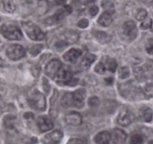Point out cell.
<instances>
[{
  "mask_svg": "<svg viewBox=\"0 0 153 144\" xmlns=\"http://www.w3.org/2000/svg\"><path fill=\"white\" fill-rule=\"evenodd\" d=\"M56 81L59 85H68L73 79V73L69 66H62L55 77Z\"/></svg>",
  "mask_w": 153,
  "mask_h": 144,
  "instance_id": "obj_3",
  "label": "cell"
},
{
  "mask_svg": "<svg viewBox=\"0 0 153 144\" xmlns=\"http://www.w3.org/2000/svg\"><path fill=\"white\" fill-rule=\"evenodd\" d=\"M67 144H83V143L79 139H71L68 142Z\"/></svg>",
  "mask_w": 153,
  "mask_h": 144,
  "instance_id": "obj_42",
  "label": "cell"
},
{
  "mask_svg": "<svg viewBox=\"0 0 153 144\" xmlns=\"http://www.w3.org/2000/svg\"><path fill=\"white\" fill-rule=\"evenodd\" d=\"M106 67L104 65V64L103 62H99L95 65V71L96 73L99 74H104L106 71Z\"/></svg>",
  "mask_w": 153,
  "mask_h": 144,
  "instance_id": "obj_33",
  "label": "cell"
},
{
  "mask_svg": "<svg viewBox=\"0 0 153 144\" xmlns=\"http://www.w3.org/2000/svg\"><path fill=\"white\" fill-rule=\"evenodd\" d=\"M88 104H89L90 107H95L99 104V99H98V97L93 96L92 98H90L88 101Z\"/></svg>",
  "mask_w": 153,
  "mask_h": 144,
  "instance_id": "obj_35",
  "label": "cell"
},
{
  "mask_svg": "<svg viewBox=\"0 0 153 144\" xmlns=\"http://www.w3.org/2000/svg\"><path fill=\"white\" fill-rule=\"evenodd\" d=\"M42 48H43V45H33V46L31 48L29 52H30L31 55L33 56H37L38 54H39V53L42 51Z\"/></svg>",
  "mask_w": 153,
  "mask_h": 144,
  "instance_id": "obj_31",
  "label": "cell"
},
{
  "mask_svg": "<svg viewBox=\"0 0 153 144\" xmlns=\"http://www.w3.org/2000/svg\"><path fill=\"white\" fill-rule=\"evenodd\" d=\"M77 26H79L81 29H84V28H86L88 26H89V20L87 19H82L77 23Z\"/></svg>",
  "mask_w": 153,
  "mask_h": 144,
  "instance_id": "obj_38",
  "label": "cell"
},
{
  "mask_svg": "<svg viewBox=\"0 0 153 144\" xmlns=\"http://www.w3.org/2000/svg\"><path fill=\"white\" fill-rule=\"evenodd\" d=\"M96 0H85L84 1V5H89L91 4L94 3Z\"/></svg>",
  "mask_w": 153,
  "mask_h": 144,
  "instance_id": "obj_46",
  "label": "cell"
},
{
  "mask_svg": "<svg viewBox=\"0 0 153 144\" xmlns=\"http://www.w3.org/2000/svg\"><path fill=\"white\" fill-rule=\"evenodd\" d=\"M37 125L41 132H46L53 128V123L50 118L46 116L39 117L37 120Z\"/></svg>",
  "mask_w": 153,
  "mask_h": 144,
  "instance_id": "obj_12",
  "label": "cell"
},
{
  "mask_svg": "<svg viewBox=\"0 0 153 144\" xmlns=\"http://www.w3.org/2000/svg\"><path fill=\"white\" fill-rule=\"evenodd\" d=\"M65 10L68 14H71L72 12V8L69 5H65Z\"/></svg>",
  "mask_w": 153,
  "mask_h": 144,
  "instance_id": "obj_45",
  "label": "cell"
},
{
  "mask_svg": "<svg viewBox=\"0 0 153 144\" xmlns=\"http://www.w3.org/2000/svg\"><path fill=\"white\" fill-rule=\"evenodd\" d=\"M123 32L126 36L134 39L137 33L136 24L133 20H128L123 25Z\"/></svg>",
  "mask_w": 153,
  "mask_h": 144,
  "instance_id": "obj_14",
  "label": "cell"
},
{
  "mask_svg": "<svg viewBox=\"0 0 153 144\" xmlns=\"http://www.w3.org/2000/svg\"><path fill=\"white\" fill-rule=\"evenodd\" d=\"M7 56L11 60L17 61L25 56L26 51L24 48L19 45H13L8 47L6 50Z\"/></svg>",
  "mask_w": 153,
  "mask_h": 144,
  "instance_id": "obj_6",
  "label": "cell"
},
{
  "mask_svg": "<svg viewBox=\"0 0 153 144\" xmlns=\"http://www.w3.org/2000/svg\"><path fill=\"white\" fill-rule=\"evenodd\" d=\"M62 67V62L58 59H53L48 63L45 68V74L51 79H55L57 73Z\"/></svg>",
  "mask_w": 153,
  "mask_h": 144,
  "instance_id": "obj_8",
  "label": "cell"
},
{
  "mask_svg": "<svg viewBox=\"0 0 153 144\" xmlns=\"http://www.w3.org/2000/svg\"><path fill=\"white\" fill-rule=\"evenodd\" d=\"M113 139L114 140V141L116 143H123L126 140V138H127V134L123 131L121 129H114L113 132Z\"/></svg>",
  "mask_w": 153,
  "mask_h": 144,
  "instance_id": "obj_19",
  "label": "cell"
},
{
  "mask_svg": "<svg viewBox=\"0 0 153 144\" xmlns=\"http://www.w3.org/2000/svg\"><path fill=\"white\" fill-rule=\"evenodd\" d=\"M54 2L57 5H63L65 4L66 0H54Z\"/></svg>",
  "mask_w": 153,
  "mask_h": 144,
  "instance_id": "obj_43",
  "label": "cell"
},
{
  "mask_svg": "<svg viewBox=\"0 0 153 144\" xmlns=\"http://www.w3.org/2000/svg\"><path fill=\"white\" fill-rule=\"evenodd\" d=\"M32 73L35 77H38L41 74V71H42V68H41V66L38 65H35L32 67Z\"/></svg>",
  "mask_w": 153,
  "mask_h": 144,
  "instance_id": "obj_34",
  "label": "cell"
},
{
  "mask_svg": "<svg viewBox=\"0 0 153 144\" xmlns=\"http://www.w3.org/2000/svg\"><path fill=\"white\" fill-rule=\"evenodd\" d=\"M78 1H79V0H78Z\"/></svg>",
  "mask_w": 153,
  "mask_h": 144,
  "instance_id": "obj_50",
  "label": "cell"
},
{
  "mask_svg": "<svg viewBox=\"0 0 153 144\" xmlns=\"http://www.w3.org/2000/svg\"><path fill=\"white\" fill-rule=\"evenodd\" d=\"M31 106L37 111H43L46 108V99L41 92L35 91L29 99Z\"/></svg>",
  "mask_w": 153,
  "mask_h": 144,
  "instance_id": "obj_4",
  "label": "cell"
},
{
  "mask_svg": "<svg viewBox=\"0 0 153 144\" xmlns=\"http://www.w3.org/2000/svg\"><path fill=\"white\" fill-rule=\"evenodd\" d=\"M95 141L96 144H117L108 131H102L95 136Z\"/></svg>",
  "mask_w": 153,
  "mask_h": 144,
  "instance_id": "obj_13",
  "label": "cell"
},
{
  "mask_svg": "<svg viewBox=\"0 0 153 144\" xmlns=\"http://www.w3.org/2000/svg\"><path fill=\"white\" fill-rule=\"evenodd\" d=\"M73 95V104L77 108H81L84 105L86 92L84 89H79L72 93Z\"/></svg>",
  "mask_w": 153,
  "mask_h": 144,
  "instance_id": "obj_11",
  "label": "cell"
},
{
  "mask_svg": "<svg viewBox=\"0 0 153 144\" xmlns=\"http://www.w3.org/2000/svg\"><path fill=\"white\" fill-rule=\"evenodd\" d=\"M61 104L64 107H68L73 105V95H72V93L67 92V93L65 94L61 100Z\"/></svg>",
  "mask_w": 153,
  "mask_h": 144,
  "instance_id": "obj_24",
  "label": "cell"
},
{
  "mask_svg": "<svg viewBox=\"0 0 153 144\" xmlns=\"http://www.w3.org/2000/svg\"><path fill=\"white\" fill-rule=\"evenodd\" d=\"M4 65V62L2 61V59H0V67H2Z\"/></svg>",
  "mask_w": 153,
  "mask_h": 144,
  "instance_id": "obj_48",
  "label": "cell"
},
{
  "mask_svg": "<svg viewBox=\"0 0 153 144\" xmlns=\"http://www.w3.org/2000/svg\"><path fill=\"white\" fill-rule=\"evenodd\" d=\"M139 117L141 121L144 122H150L153 117V111L149 107H141L139 111Z\"/></svg>",
  "mask_w": 153,
  "mask_h": 144,
  "instance_id": "obj_17",
  "label": "cell"
},
{
  "mask_svg": "<svg viewBox=\"0 0 153 144\" xmlns=\"http://www.w3.org/2000/svg\"><path fill=\"white\" fill-rule=\"evenodd\" d=\"M2 5L5 11L13 13L16 9L15 4L13 0H2Z\"/></svg>",
  "mask_w": 153,
  "mask_h": 144,
  "instance_id": "obj_25",
  "label": "cell"
},
{
  "mask_svg": "<svg viewBox=\"0 0 153 144\" xmlns=\"http://www.w3.org/2000/svg\"><path fill=\"white\" fill-rule=\"evenodd\" d=\"M15 117L12 115H8L4 118V125L7 128H13L14 125Z\"/></svg>",
  "mask_w": 153,
  "mask_h": 144,
  "instance_id": "obj_28",
  "label": "cell"
},
{
  "mask_svg": "<svg viewBox=\"0 0 153 144\" xmlns=\"http://www.w3.org/2000/svg\"><path fill=\"white\" fill-rule=\"evenodd\" d=\"M113 19H112L111 14H108L107 12H104L98 18V22L101 26H104V27H107L111 24Z\"/></svg>",
  "mask_w": 153,
  "mask_h": 144,
  "instance_id": "obj_22",
  "label": "cell"
},
{
  "mask_svg": "<svg viewBox=\"0 0 153 144\" xmlns=\"http://www.w3.org/2000/svg\"><path fill=\"white\" fill-rule=\"evenodd\" d=\"M152 19L148 18L147 20H144L140 25V28L142 29H148L152 27Z\"/></svg>",
  "mask_w": 153,
  "mask_h": 144,
  "instance_id": "obj_36",
  "label": "cell"
},
{
  "mask_svg": "<svg viewBox=\"0 0 153 144\" xmlns=\"http://www.w3.org/2000/svg\"><path fill=\"white\" fill-rule=\"evenodd\" d=\"M102 6L104 9V12H107L110 14H114L115 8L113 4L110 1H104L102 3Z\"/></svg>",
  "mask_w": 153,
  "mask_h": 144,
  "instance_id": "obj_27",
  "label": "cell"
},
{
  "mask_svg": "<svg viewBox=\"0 0 153 144\" xmlns=\"http://www.w3.org/2000/svg\"><path fill=\"white\" fill-rule=\"evenodd\" d=\"M24 117L26 119H30V118H33L34 116L32 113H26L24 114Z\"/></svg>",
  "mask_w": 153,
  "mask_h": 144,
  "instance_id": "obj_47",
  "label": "cell"
},
{
  "mask_svg": "<svg viewBox=\"0 0 153 144\" xmlns=\"http://www.w3.org/2000/svg\"><path fill=\"white\" fill-rule=\"evenodd\" d=\"M63 134L60 131L56 130L45 135L43 138L44 144H59L62 139Z\"/></svg>",
  "mask_w": 153,
  "mask_h": 144,
  "instance_id": "obj_10",
  "label": "cell"
},
{
  "mask_svg": "<svg viewBox=\"0 0 153 144\" xmlns=\"http://www.w3.org/2000/svg\"><path fill=\"white\" fill-rule=\"evenodd\" d=\"M146 49L147 52L149 53H153V39H149L147 42L146 45Z\"/></svg>",
  "mask_w": 153,
  "mask_h": 144,
  "instance_id": "obj_37",
  "label": "cell"
},
{
  "mask_svg": "<svg viewBox=\"0 0 153 144\" xmlns=\"http://www.w3.org/2000/svg\"><path fill=\"white\" fill-rule=\"evenodd\" d=\"M43 86H44V89H45V92H46V93H48L50 91V85L49 83H48V81L46 80V79H44Z\"/></svg>",
  "mask_w": 153,
  "mask_h": 144,
  "instance_id": "obj_41",
  "label": "cell"
},
{
  "mask_svg": "<svg viewBox=\"0 0 153 144\" xmlns=\"http://www.w3.org/2000/svg\"><path fill=\"white\" fill-rule=\"evenodd\" d=\"M79 39L78 33L72 29H65L61 33L60 40L64 42L67 45L74 44Z\"/></svg>",
  "mask_w": 153,
  "mask_h": 144,
  "instance_id": "obj_9",
  "label": "cell"
},
{
  "mask_svg": "<svg viewBox=\"0 0 153 144\" xmlns=\"http://www.w3.org/2000/svg\"><path fill=\"white\" fill-rule=\"evenodd\" d=\"M29 5L35 15H42L48 11V3L46 0H29Z\"/></svg>",
  "mask_w": 153,
  "mask_h": 144,
  "instance_id": "obj_5",
  "label": "cell"
},
{
  "mask_svg": "<svg viewBox=\"0 0 153 144\" xmlns=\"http://www.w3.org/2000/svg\"><path fill=\"white\" fill-rule=\"evenodd\" d=\"M66 11L65 9H59L56 11L53 17H49L47 22H49L50 24H53V23H56L57 22H59L65 18L66 15Z\"/></svg>",
  "mask_w": 153,
  "mask_h": 144,
  "instance_id": "obj_18",
  "label": "cell"
},
{
  "mask_svg": "<svg viewBox=\"0 0 153 144\" xmlns=\"http://www.w3.org/2000/svg\"><path fill=\"white\" fill-rule=\"evenodd\" d=\"M98 11H99V9H98V7L95 6V5H93V6H92L89 8V13L92 17H95V16L98 14Z\"/></svg>",
  "mask_w": 153,
  "mask_h": 144,
  "instance_id": "obj_39",
  "label": "cell"
},
{
  "mask_svg": "<svg viewBox=\"0 0 153 144\" xmlns=\"http://www.w3.org/2000/svg\"><path fill=\"white\" fill-rule=\"evenodd\" d=\"M22 26L26 35L33 41H42L46 38V35L38 26L32 22H23Z\"/></svg>",
  "mask_w": 153,
  "mask_h": 144,
  "instance_id": "obj_1",
  "label": "cell"
},
{
  "mask_svg": "<svg viewBox=\"0 0 153 144\" xmlns=\"http://www.w3.org/2000/svg\"><path fill=\"white\" fill-rule=\"evenodd\" d=\"M134 74L135 77L138 80H143L146 78V74L144 72L143 69L141 67H134L133 69Z\"/></svg>",
  "mask_w": 153,
  "mask_h": 144,
  "instance_id": "obj_26",
  "label": "cell"
},
{
  "mask_svg": "<svg viewBox=\"0 0 153 144\" xmlns=\"http://www.w3.org/2000/svg\"><path fill=\"white\" fill-rule=\"evenodd\" d=\"M143 142V137L140 134H134L130 140V144H142Z\"/></svg>",
  "mask_w": 153,
  "mask_h": 144,
  "instance_id": "obj_30",
  "label": "cell"
},
{
  "mask_svg": "<svg viewBox=\"0 0 153 144\" xmlns=\"http://www.w3.org/2000/svg\"><path fill=\"white\" fill-rule=\"evenodd\" d=\"M145 92L147 95H153V86L152 85H147L145 87Z\"/></svg>",
  "mask_w": 153,
  "mask_h": 144,
  "instance_id": "obj_40",
  "label": "cell"
},
{
  "mask_svg": "<svg viewBox=\"0 0 153 144\" xmlns=\"http://www.w3.org/2000/svg\"><path fill=\"white\" fill-rule=\"evenodd\" d=\"M147 17V11L145 9H141L138 10L137 13L136 14V18L137 20H139V21H143V20H145Z\"/></svg>",
  "mask_w": 153,
  "mask_h": 144,
  "instance_id": "obj_32",
  "label": "cell"
},
{
  "mask_svg": "<svg viewBox=\"0 0 153 144\" xmlns=\"http://www.w3.org/2000/svg\"><path fill=\"white\" fill-rule=\"evenodd\" d=\"M65 121L69 125L78 126L83 122V117L79 113L71 112L65 116Z\"/></svg>",
  "mask_w": 153,
  "mask_h": 144,
  "instance_id": "obj_15",
  "label": "cell"
},
{
  "mask_svg": "<svg viewBox=\"0 0 153 144\" xmlns=\"http://www.w3.org/2000/svg\"><path fill=\"white\" fill-rule=\"evenodd\" d=\"M134 120V115L130 110L124 108L120 111L118 117L117 122L122 126H128L132 123Z\"/></svg>",
  "mask_w": 153,
  "mask_h": 144,
  "instance_id": "obj_7",
  "label": "cell"
},
{
  "mask_svg": "<svg viewBox=\"0 0 153 144\" xmlns=\"http://www.w3.org/2000/svg\"><path fill=\"white\" fill-rule=\"evenodd\" d=\"M92 34L95 36V39L100 42V43H108L111 40V37L110 35L104 32H100V31L95 30L92 32Z\"/></svg>",
  "mask_w": 153,
  "mask_h": 144,
  "instance_id": "obj_21",
  "label": "cell"
},
{
  "mask_svg": "<svg viewBox=\"0 0 153 144\" xmlns=\"http://www.w3.org/2000/svg\"><path fill=\"white\" fill-rule=\"evenodd\" d=\"M118 76L120 79H126L130 76V71L128 67L120 68L118 72Z\"/></svg>",
  "mask_w": 153,
  "mask_h": 144,
  "instance_id": "obj_29",
  "label": "cell"
},
{
  "mask_svg": "<svg viewBox=\"0 0 153 144\" xmlns=\"http://www.w3.org/2000/svg\"><path fill=\"white\" fill-rule=\"evenodd\" d=\"M105 65L106 69L111 72H115L117 68V61L114 59H111L107 57L104 62H103Z\"/></svg>",
  "mask_w": 153,
  "mask_h": 144,
  "instance_id": "obj_23",
  "label": "cell"
},
{
  "mask_svg": "<svg viewBox=\"0 0 153 144\" xmlns=\"http://www.w3.org/2000/svg\"><path fill=\"white\" fill-rule=\"evenodd\" d=\"M0 33L3 35L5 39L11 41L20 40L23 38L21 30L17 26L14 25H2L0 27Z\"/></svg>",
  "mask_w": 153,
  "mask_h": 144,
  "instance_id": "obj_2",
  "label": "cell"
},
{
  "mask_svg": "<svg viewBox=\"0 0 153 144\" xmlns=\"http://www.w3.org/2000/svg\"><path fill=\"white\" fill-rule=\"evenodd\" d=\"M82 55V50L80 49H76V48H72L70 50L66 52L65 55L63 56V58L65 61L68 62L74 63L78 59L79 57Z\"/></svg>",
  "mask_w": 153,
  "mask_h": 144,
  "instance_id": "obj_16",
  "label": "cell"
},
{
  "mask_svg": "<svg viewBox=\"0 0 153 144\" xmlns=\"http://www.w3.org/2000/svg\"><path fill=\"white\" fill-rule=\"evenodd\" d=\"M105 82L107 85H111L113 83V79L112 77H107L105 79Z\"/></svg>",
  "mask_w": 153,
  "mask_h": 144,
  "instance_id": "obj_44",
  "label": "cell"
},
{
  "mask_svg": "<svg viewBox=\"0 0 153 144\" xmlns=\"http://www.w3.org/2000/svg\"><path fill=\"white\" fill-rule=\"evenodd\" d=\"M149 144H153V140H150L149 142Z\"/></svg>",
  "mask_w": 153,
  "mask_h": 144,
  "instance_id": "obj_49",
  "label": "cell"
},
{
  "mask_svg": "<svg viewBox=\"0 0 153 144\" xmlns=\"http://www.w3.org/2000/svg\"><path fill=\"white\" fill-rule=\"evenodd\" d=\"M95 60V56L93 54H86L83 58L82 61L80 62V66L83 70H86L91 66V65L93 63V62Z\"/></svg>",
  "mask_w": 153,
  "mask_h": 144,
  "instance_id": "obj_20",
  "label": "cell"
}]
</instances>
